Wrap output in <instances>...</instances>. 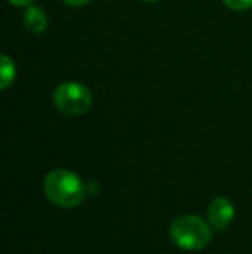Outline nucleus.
Masks as SVG:
<instances>
[{
	"mask_svg": "<svg viewBox=\"0 0 252 254\" xmlns=\"http://www.w3.org/2000/svg\"><path fill=\"white\" fill-rule=\"evenodd\" d=\"M44 190L49 201L61 207H76L87 195V185L69 170H52L45 177Z\"/></svg>",
	"mask_w": 252,
	"mask_h": 254,
	"instance_id": "nucleus-1",
	"label": "nucleus"
},
{
	"mask_svg": "<svg viewBox=\"0 0 252 254\" xmlns=\"http://www.w3.org/2000/svg\"><path fill=\"white\" fill-rule=\"evenodd\" d=\"M173 242L185 251H199L211 242L212 232L207 221L195 214H182L171 223L169 228Z\"/></svg>",
	"mask_w": 252,
	"mask_h": 254,
	"instance_id": "nucleus-2",
	"label": "nucleus"
},
{
	"mask_svg": "<svg viewBox=\"0 0 252 254\" xmlns=\"http://www.w3.org/2000/svg\"><path fill=\"white\" fill-rule=\"evenodd\" d=\"M54 106L66 116H80L92 107V92L80 81H64L54 90Z\"/></svg>",
	"mask_w": 252,
	"mask_h": 254,
	"instance_id": "nucleus-3",
	"label": "nucleus"
},
{
	"mask_svg": "<svg viewBox=\"0 0 252 254\" xmlns=\"http://www.w3.org/2000/svg\"><path fill=\"white\" fill-rule=\"evenodd\" d=\"M233 216H235V207L226 197H216L207 207V221L214 230H226L233 221Z\"/></svg>",
	"mask_w": 252,
	"mask_h": 254,
	"instance_id": "nucleus-4",
	"label": "nucleus"
},
{
	"mask_svg": "<svg viewBox=\"0 0 252 254\" xmlns=\"http://www.w3.org/2000/svg\"><path fill=\"white\" fill-rule=\"evenodd\" d=\"M24 26L35 35H40L47 30V14L40 9V7H35V5H28L26 10H24Z\"/></svg>",
	"mask_w": 252,
	"mask_h": 254,
	"instance_id": "nucleus-5",
	"label": "nucleus"
},
{
	"mask_svg": "<svg viewBox=\"0 0 252 254\" xmlns=\"http://www.w3.org/2000/svg\"><path fill=\"white\" fill-rule=\"evenodd\" d=\"M16 80V64L12 63L7 54L2 56V71H0V88L7 90L12 85V81Z\"/></svg>",
	"mask_w": 252,
	"mask_h": 254,
	"instance_id": "nucleus-6",
	"label": "nucleus"
},
{
	"mask_svg": "<svg viewBox=\"0 0 252 254\" xmlns=\"http://www.w3.org/2000/svg\"><path fill=\"white\" fill-rule=\"evenodd\" d=\"M223 3L233 10H247L252 7V0H223Z\"/></svg>",
	"mask_w": 252,
	"mask_h": 254,
	"instance_id": "nucleus-7",
	"label": "nucleus"
},
{
	"mask_svg": "<svg viewBox=\"0 0 252 254\" xmlns=\"http://www.w3.org/2000/svg\"><path fill=\"white\" fill-rule=\"evenodd\" d=\"M66 5H71V7H81V5H87L90 3L92 0H62Z\"/></svg>",
	"mask_w": 252,
	"mask_h": 254,
	"instance_id": "nucleus-8",
	"label": "nucleus"
},
{
	"mask_svg": "<svg viewBox=\"0 0 252 254\" xmlns=\"http://www.w3.org/2000/svg\"><path fill=\"white\" fill-rule=\"evenodd\" d=\"M7 2H9L10 5H16V7H28V5H31L33 0H7Z\"/></svg>",
	"mask_w": 252,
	"mask_h": 254,
	"instance_id": "nucleus-9",
	"label": "nucleus"
},
{
	"mask_svg": "<svg viewBox=\"0 0 252 254\" xmlns=\"http://www.w3.org/2000/svg\"><path fill=\"white\" fill-rule=\"evenodd\" d=\"M142 2H155V0H142Z\"/></svg>",
	"mask_w": 252,
	"mask_h": 254,
	"instance_id": "nucleus-10",
	"label": "nucleus"
}]
</instances>
